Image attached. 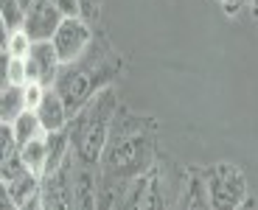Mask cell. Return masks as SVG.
<instances>
[{
    "label": "cell",
    "mask_w": 258,
    "mask_h": 210,
    "mask_svg": "<svg viewBox=\"0 0 258 210\" xmlns=\"http://www.w3.org/2000/svg\"><path fill=\"white\" fill-rule=\"evenodd\" d=\"M0 210H20V204L14 202V199L9 196V193L3 191V188H0Z\"/></svg>",
    "instance_id": "22"
},
{
    "label": "cell",
    "mask_w": 258,
    "mask_h": 210,
    "mask_svg": "<svg viewBox=\"0 0 258 210\" xmlns=\"http://www.w3.org/2000/svg\"><path fill=\"white\" fill-rule=\"evenodd\" d=\"M168 160H157V166L146 174V210H177L182 179Z\"/></svg>",
    "instance_id": "5"
},
{
    "label": "cell",
    "mask_w": 258,
    "mask_h": 210,
    "mask_svg": "<svg viewBox=\"0 0 258 210\" xmlns=\"http://www.w3.org/2000/svg\"><path fill=\"white\" fill-rule=\"evenodd\" d=\"M48 149H51V146H48V134H42V137H37V140H28L26 146H20V157H23V163H26L34 174L45 177Z\"/></svg>",
    "instance_id": "14"
},
{
    "label": "cell",
    "mask_w": 258,
    "mask_h": 210,
    "mask_svg": "<svg viewBox=\"0 0 258 210\" xmlns=\"http://www.w3.org/2000/svg\"><path fill=\"white\" fill-rule=\"evenodd\" d=\"M34 112L39 115L45 132H64V129L71 126V118H73L68 104H64V98L56 93V87L45 90V96H42V101H39V107Z\"/></svg>",
    "instance_id": "11"
},
{
    "label": "cell",
    "mask_w": 258,
    "mask_h": 210,
    "mask_svg": "<svg viewBox=\"0 0 258 210\" xmlns=\"http://www.w3.org/2000/svg\"><path fill=\"white\" fill-rule=\"evenodd\" d=\"M0 177H3V185H0V188H3V191H6L17 204L28 202L31 196H37L39 188H42V177H39V174H34L31 168L23 163V157H20V154L3 160Z\"/></svg>",
    "instance_id": "7"
},
{
    "label": "cell",
    "mask_w": 258,
    "mask_h": 210,
    "mask_svg": "<svg viewBox=\"0 0 258 210\" xmlns=\"http://www.w3.org/2000/svg\"><path fill=\"white\" fill-rule=\"evenodd\" d=\"M98 168L76 166V188H73V210H98Z\"/></svg>",
    "instance_id": "12"
},
{
    "label": "cell",
    "mask_w": 258,
    "mask_h": 210,
    "mask_svg": "<svg viewBox=\"0 0 258 210\" xmlns=\"http://www.w3.org/2000/svg\"><path fill=\"white\" fill-rule=\"evenodd\" d=\"M28 62V79L34 84H42V87H53L62 73V59H59L56 48H53L51 39H42V42L31 45V53L26 56Z\"/></svg>",
    "instance_id": "9"
},
{
    "label": "cell",
    "mask_w": 258,
    "mask_h": 210,
    "mask_svg": "<svg viewBox=\"0 0 258 210\" xmlns=\"http://www.w3.org/2000/svg\"><path fill=\"white\" fill-rule=\"evenodd\" d=\"M208 196H211L213 210H239L250 196L247 177L239 166L233 163H213L205 168Z\"/></svg>",
    "instance_id": "4"
},
{
    "label": "cell",
    "mask_w": 258,
    "mask_h": 210,
    "mask_svg": "<svg viewBox=\"0 0 258 210\" xmlns=\"http://www.w3.org/2000/svg\"><path fill=\"white\" fill-rule=\"evenodd\" d=\"M244 6H250V9H252V12H255V14H258V0H244Z\"/></svg>",
    "instance_id": "24"
},
{
    "label": "cell",
    "mask_w": 258,
    "mask_h": 210,
    "mask_svg": "<svg viewBox=\"0 0 258 210\" xmlns=\"http://www.w3.org/2000/svg\"><path fill=\"white\" fill-rule=\"evenodd\" d=\"M93 37H96V31L90 28V20H84L82 14H73V17L62 20V26L56 28L51 42H53V48H56L62 64H71L90 48Z\"/></svg>",
    "instance_id": "6"
},
{
    "label": "cell",
    "mask_w": 258,
    "mask_h": 210,
    "mask_svg": "<svg viewBox=\"0 0 258 210\" xmlns=\"http://www.w3.org/2000/svg\"><path fill=\"white\" fill-rule=\"evenodd\" d=\"M31 45L34 39L28 37L23 28H17V31H3V53L6 56H14V59H26L28 53H31Z\"/></svg>",
    "instance_id": "16"
},
{
    "label": "cell",
    "mask_w": 258,
    "mask_h": 210,
    "mask_svg": "<svg viewBox=\"0 0 258 210\" xmlns=\"http://www.w3.org/2000/svg\"><path fill=\"white\" fill-rule=\"evenodd\" d=\"M239 210H258V199H255V196H247V202L241 204Z\"/></svg>",
    "instance_id": "23"
},
{
    "label": "cell",
    "mask_w": 258,
    "mask_h": 210,
    "mask_svg": "<svg viewBox=\"0 0 258 210\" xmlns=\"http://www.w3.org/2000/svg\"><path fill=\"white\" fill-rule=\"evenodd\" d=\"M62 9L53 6L51 0H31L26 6V23H23V31L34 39V42H42V39H53L56 28L62 26Z\"/></svg>",
    "instance_id": "8"
},
{
    "label": "cell",
    "mask_w": 258,
    "mask_h": 210,
    "mask_svg": "<svg viewBox=\"0 0 258 210\" xmlns=\"http://www.w3.org/2000/svg\"><path fill=\"white\" fill-rule=\"evenodd\" d=\"M12 129H14V134H17L20 146H26L28 140H37V137H42V134H48L45 126H42V121H39V115L34 112V109L20 115L17 121L12 123Z\"/></svg>",
    "instance_id": "15"
},
{
    "label": "cell",
    "mask_w": 258,
    "mask_h": 210,
    "mask_svg": "<svg viewBox=\"0 0 258 210\" xmlns=\"http://www.w3.org/2000/svg\"><path fill=\"white\" fill-rule=\"evenodd\" d=\"M28 84H3L0 93V123H14L23 112H28Z\"/></svg>",
    "instance_id": "13"
},
{
    "label": "cell",
    "mask_w": 258,
    "mask_h": 210,
    "mask_svg": "<svg viewBox=\"0 0 258 210\" xmlns=\"http://www.w3.org/2000/svg\"><path fill=\"white\" fill-rule=\"evenodd\" d=\"M20 3H23V6H28V3H31V0H20Z\"/></svg>",
    "instance_id": "25"
},
{
    "label": "cell",
    "mask_w": 258,
    "mask_h": 210,
    "mask_svg": "<svg viewBox=\"0 0 258 210\" xmlns=\"http://www.w3.org/2000/svg\"><path fill=\"white\" fill-rule=\"evenodd\" d=\"M121 73V56L110 45L104 34H96L90 48L71 64H62V73L56 79V93L64 98L71 115H76L84 104H90L101 90L112 87V82Z\"/></svg>",
    "instance_id": "2"
},
{
    "label": "cell",
    "mask_w": 258,
    "mask_h": 210,
    "mask_svg": "<svg viewBox=\"0 0 258 210\" xmlns=\"http://www.w3.org/2000/svg\"><path fill=\"white\" fill-rule=\"evenodd\" d=\"M157 121L152 115L132 112L121 104L98 163V177L135 182L157 166Z\"/></svg>",
    "instance_id": "1"
},
{
    "label": "cell",
    "mask_w": 258,
    "mask_h": 210,
    "mask_svg": "<svg viewBox=\"0 0 258 210\" xmlns=\"http://www.w3.org/2000/svg\"><path fill=\"white\" fill-rule=\"evenodd\" d=\"M0 20H3V31H17L26 23V6L20 0H0Z\"/></svg>",
    "instance_id": "17"
},
{
    "label": "cell",
    "mask_w": 258,
    "mask_h": 210,
    "mask_svg": "<svg viewBox=\"0 0 258 210\" xmlns=\"http://www.w3.org/2000/svg\"><path fill=\"white\" fill-rule=\"evenodd\" d=\"M177 210H213L208 196L205 168H185L182 171V191Z\"/></svg>",
    "instance_id": "10"
},
{
    "label": "cell",
    "mask_w": 258,
    "mask_h": 210,
    "mask_svg": "<svg viewBox=\"0 0 258 210\" xmlns=\"http://www.w3.org/2000/svg\"><path fill=\"white\" fill-rule=\"evenodd\" d=\"M118 107H121V101H118L115 87H107L71 118L68 132H71V146H73L76 166L98 168Z\"/></svg>",
    "instance_id": "3"
},
{
    "label": "cell",
    "mask_w": 258,
    "mask_h": 210,
    "mask_svg": "<svg viewBox=\"0 0 258 210\" xmlns=\"http://www.w3.org/2000/svg\"><path fill=\"white\" fill-rule=\"evenodd\" d=\"M216 3H219L222 12L230 14V17H233V14H239V12H241V6H244V0H216Z\"/></svg>",
    "instance_id": "21"
},
{
    "label": "cell",
    "mask_w": 258,
    "mask_h": 210,
    "mask_svg": "<svg viewBox=\"0 0 258 210\" xmlns=\"http://www.w3.org/2000/svg\"><path fill=\"white\" fill-rule=\"evenodd\" d=\"M53 6L62 9L64 17H73V14H82V9H79V0H51Z\"/></svg>",
    "instance_id": "20"
},
{
    "label": "cell",
    "mask_w": 258,
    "mask_h": 210,
    "mask_svg": "<svg viewBox=\"0 0 258 210\" xmlns=\"http://www.w3.org/2000/svg\"><path fill=\"white\" fill-rule=\"evenodd\" d=\"M79 9H82V17L96 23L98 17V0H79Z\"/></svg>",
    "instance_id": "19"
},
{
    "label": "cell",
    "mask_w": 258,
    "mask_h": 210,
    "mask_svg": "<svg viewBox=\"0 0 258 210\" xmlns=\"http://www.w3.org/2000/svg\"><path fill=\"white\" fill-rule=\"evenodd\" d=\"M3 84H31L26 59H14L3 53Z\"/></svg>",
    "instance_id": "18"
}]
</instances>
